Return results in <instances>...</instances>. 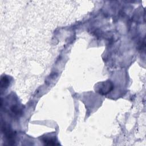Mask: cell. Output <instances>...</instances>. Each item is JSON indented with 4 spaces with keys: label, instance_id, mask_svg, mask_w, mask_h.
<instances>
[{
    "label": "cell",
    "instance_id": "cell-1",
    "mask_svg": "<svg viewBox=\"0 0 146 146\" xmlns=\"http://www.w3.org/2000/svg\"><path fill=\"white\" fill-rule=\"evenodd\" d=\"M113 88V86L111 82H107L105 83H103L98 90V92L101 94H107L108 92L111 91Z\"/></svg>",
    "mask_w": 146,
    "mask_h": 146
},
{
    "label": "cell",
    "instance_id": "cell-2",
    "mask_svg": "<svg viewBox=\"0 0 146 146\" xmlns=\"http://www.w3.org/2000/svg\"><path fill=\"white\" fill-rule=\"evenodd\" d=\"M43 142L45 143L46 145H57V143H56V140L53 138H45L43 139Z\"/></svg>",
    "mask_w": 146,
    "mask_h": 146
},
{
    "label": "cell",
    "instance_id": "cell-3",
    "mask_svg": "<svg viewBox=\"0 0 146 146\" xmlns=\"http://www.w3.org/2000/svg\"><path fill=\"white\" fill-rule=\"evenodd\" d=\"M9 84V79L7 77H3L1 79V87L2 88H5V87H7L8 86Z\"/></svg>",
    "mask_w": 146,
    "mask_h": 146
}]
</instances>
